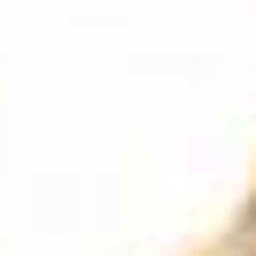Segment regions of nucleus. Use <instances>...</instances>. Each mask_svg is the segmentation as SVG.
<instances>
[{"label":"nucleus","mask_w":256,"mask_h":256,"mask_svg":"<svg viewBox=\"0 0 256 256\" xmlns=\"http://www.w3.org/2000/svg\"><path fill=\"white\" fill-rule=\"evenodd\" d=\"M226 256H256V211H248V218H241V234H234V241H226Z\"/></svg>","instance_id":"obj_1"}]
</instances>
